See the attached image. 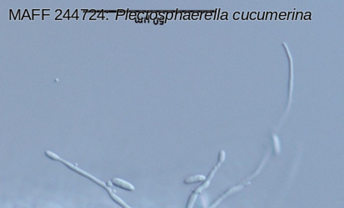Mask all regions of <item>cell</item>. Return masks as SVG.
Listing matches in <instances>:
<instances>
[{
	"mask_svg": "<svg viewBox=\"0 0 344 208\" xmlns=\"http://www.w3.org/2000/svg\"><path fill=\"white\" fill-rule=\"evenodd\" d=\"M112 182L115 186H117V187L120 188H123L124 190H127V191H133V190H134V186H132L130 183H128V182L124 181L122 179H119V178H114Z\"/></svg>",
	"mask_w": 344,
	"mask_h": 208,
	"instance_id": "cell-1",
	"label": "cell"
},
{
	"mask_svg": "<svg viewBox=\"0 0 344 208\" xmlns=\"http://www.w3.org/2000/svg\"><path fill=\"white\" fill-rule=\"evenodd\" d=\"M205 179H206V177L203 176H194V177H190L187 178V180H185V183L189 184V183H193V182L203 181Z\"/></svg>",
	"mask_w": 344,
	"mask_h": 208,
	"instance_id": "cell-2",
	"label": "cell"
},
{
	"mask_svg": "<svg viewBox=\"0 0 344 208\" xmlns=\"http://www.w3.org/2000/svg\"><path fill=\"white\" fill-rule=\"evenodd\" d=\"M45 154H46L47 157H48V158H51V159H53V160H58V161L59 158H60L58 155H56L55 153H54V152H52V151H47L45 152Z\"/></svg>",
	"mask_w": 344,
	"mask_h": 208,
	"instance_id": "cell-3",
	"label": "cell"
}]
</instances>
